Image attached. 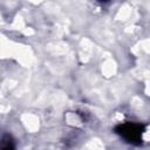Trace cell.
I'll list each match as a JSON object with an SVG mask.
<instances>
[{"label":"cell","mask_w":150,"mask_h":150,"mask_svg":"<svg viewBox=\"0 0 150 150\" xmlns=\"http://www.w3.org/2000/svg\"><path fill=\"white\" fill-rule=\"evenodd\" d=\"M115 132L123 137L128 143L139 145L142 143V135L144 132V125L134 122H124L115 128Z\"/></svg>","instance_id":"6da1fadb"},{"label":"cell","mask_w":150,"mask_h":150,"mask_svg":"<svg viewBox=\"0 0 150 150\" xmlns=\"http://www.w3.org/2000/svg\"><path fill=\"white\" fill-rule=\"evenodd\" d=\"M0 150H15L14 143H13L11 136H8V135L4 136V138L1 139V143H0Z\"/></svg>","instance_id":"7a4b0ae2"}]
</instances>
